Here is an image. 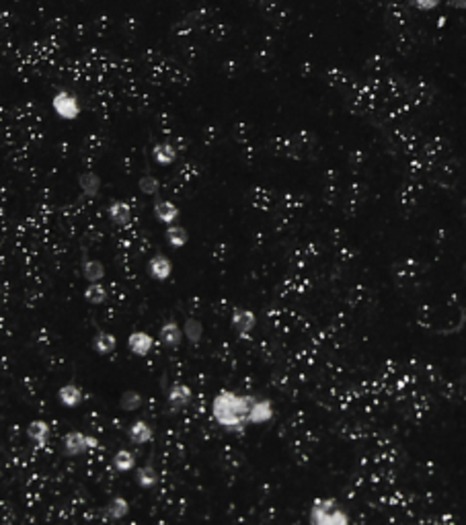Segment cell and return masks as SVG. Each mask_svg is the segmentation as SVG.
Instances as JSON below:
<instances>
[{
    "mask_svg": "<svg viewBox=\"0 0 466 525\" xmlns=\"http://www.w3.org/2000/svg\"><path fill=\"white\" fill-rule=\"evenodd\" d=\"M148 273L150 277L156 279V281H167L173 273V265H171V259L165 257V255H154L148 261Z\"/></svg>",
    "mask_w": 466,
    "mask_h": 525,
    "instance_id": "9c48e42d",
    "label": "cell"
},
{
    "mask_svg": "<svg viewBox=\"0 0 466 525\" xmlns=\"http://www.w3.org/2000/svg\"><path fill=\"white\" fill-rule=\"evenodd\" d=\"M136 482H138V486H142V489H154L156 482H158V472H156L152 466H144V468L138 470Z\"/></svg>",
    "mask_w": 466,
    "mask_h": 525,
    "instance_id": "cb8c5ba5",
    "label": "cell"
},
{
    "mask_svg": "<svg viewBox=\"0 0 466 525\" xmlns=\"http://www.w3.org/2000/svg\"><path fill=\"white\" fill-rule=\"evenodd\" d=\"M183 328L179 327L177 322H173V320H168V322H165L161 327V341L167 345L168 349H177L181 345V341H183Z\"/></svg>",
    "mask_w": 466,
    "mask_h": 525,
    "instance_id": "30bf717a",
    "label": "cell"
},
{
    "mask_svg": "<svg viewBox=\"0 0 466 525\" xmlns=\"http://www.w3.org/2000/svg\"><path fill=\"white\" fill-rule=\"evenodd\" d=\"M271 419H273V404H271V400L269 398H257L249 414L250 425H265Z\"/></svg>",
    "mask_w": 466,
    "mask_h": 525,
    "instance_id": "52a82bcc",
    "label": "cell"
},
{
    "mask_svg": "<svg viewBox=\"0 0 466 525\" xmlns=\"http://www.w3.org/2000/svg\"><path fill=\"white\" fill-rule=\"evenodd\" d=\"M51 107H54V111H56V115H58L60 119H66V121H72V119H76V117L81 115L78 98L74 97V95H70V93H66V91H60V93L54 97Z\"/></svg>",
    "mask_w": 466,
    "mask_h": 525,
    "instance_id": "277c9868",
    "label": "cell"
},
{
    "mask_svg": "<svg viewBox=\"0 0 466 525\" xmlns=\"http://www.w3.org/2000/svg\"><path fill=\"white\" fill-rule=\"evenodd\" d=\"M415 4L423 11H430V9H435L440 4V0H415Z\"/></svg>",
    "mask_w": 466,
    "mask_h": 525,
    "instance_id": "83f0119b",
    "label": "cell"
},
{
    "mask_svg": "<svg viewBox=\"0 0 466 525\" xmlns=\"http://www.w3.org/2000/svg\"><path fill=\"white\" fill-rule=\"evenodd\" d=\"M185 339L191 345H200L201 337H203V325L198 318H187L183 325Z\"/></svg>",
    "mask_w": 466,
    "mask_h": 525,
    "instance_id": "7402d4cb",
    "label": "cell"
},
{
    "mask_svg": "<svg viewBox=\"0 0 466 525\" xmlns=\"http://www.w3.org/2000/svg\"><path fill=\"white\" fill-rule=\"evenodd\" d=\"M257 396L250 394H238L233 390H222L212 400V417L218 425L224 427L226 431H243L250 425L249 414Z\"/></svg>",
    "mask_w": 466,
    "mask_h": 525,
    "instance_id": "6da1fadb",
    "label": "cell"
},
{
    "mask_svg": "<svg viewBox=\"0 0 466 525\" xmlns=\"http://www.w3.org/2000/svg\"><path fill=\"white\" fill-rule=\"evenodd\" d=\"M152 158L161 164V166H168V164L175 163V158H177V148L173 146V144H168V142L156 144V146L152 148Z\"/></svg>",
    "mask_w": 466,
    "mask_h": 525,
    "instance_id": "d6986e66",
    "label": "cell"
},
{
    "mask_svg": "<svg viewBox=\"0 0 466 525\" xmlns=\"http://www.w3.org/2000/svg\"><path fill=\"white\" fill-rule=\"evenodd\" d=\"M111 464H113V470H116V472L126 474V472L133 470V466H136V458H133L132 452H128V449H119L116 456H113V459H111Z\"/></svg>",
    "mask_w": 466,
    "mask_h": 525,
    "instance_id": "44dd1931",
    "label": "cell"
},
{
    "mask_svg": "<svg viewBox=\"0 0 466 525\" xmlns=\"http://www.w3.org/2000/svg\"><path fill=\"white\" fill-rule=\"evenodd\" d=\"M97 445V439L91 435H84L83 431H70L62 439V452L68 458H76L83 456L88 449H93Z\"/></svg>",
    "mask_w": 466,
    "mask_h": 525,
    "instance_id": "3957f363",
    "label": "cell"
},
{
    "mask_svg": "<svg viewBox=\"0 0 466 525\" xmlns=\"http://www.w3.org/2000/svg\"><path fill=\"white\" fill-rule=\"evenodd\" d=\"M138 187H140V191L142 193H146V195H156L158 191H161V183L156 177H152V175H144L140 183H138Z\"/></svg>",
    "mask_w": 466,
    "mask_h": 525,
    "instance_id": "4316f807",
    "label": "cell"
},
{
    "mask_svg": "<svg viewBox=\"0 0 466 525\" xmlns=\"http://www.w3.org/2000/svg\"><path fill=\"white\" fill-rule=\"evenodd\" d=\"M142 407V394L136 392V390H126L119 398V409L126 410V412H133Z\"/></svg>",
    "mask_w": 466,
    "mask_h": 525,
    "instance_id": "d4e9b609",
    "label": "cell"
},
{
    "mask_svg": "<svg viewBox=\"0 0 466 525\" xmlns=\"http://www.w3.org/2000/svg\"><path fill=\"white\" fill-rule=\"evenodd\" d=\"M191 398H193V392H191V388L187 386V384H173L171 388H168V394H167V400H168V409L173 410V412H179V410H183L189 407V402H191Z\"/></svg>",
    "mask_w": 466,
    "mask_h": 525,
    "instance_id": "5b68a950",
    "label": "cell"
},
{
    "mask_svg": "<svg viewBox=\"0 0 466 525\" xmlns=\"http://www.w3.org/2000/svg\"><path fill=\"white\" fill-rule=\"evenodd\" d=\"M50 435H51V427L46 423V421H31L29 427H27V437L35 443V445H39V447H44L46 443L50 442Z\"/></svg>",
    "mask_w": 466,
    "mask_h": 525,
    "instance_id": "7c38bea8",
    "label": "cell"
},
{
    "mask_svg": "<svg viewBox=\"0 0 466 525\" xmlns=\"http://www.w3.org/2000/svg\"><path fill=\"white\" fill-rule=\"evenodd\" d=\"M116 347H117L116 335H111V332H107V330H99V332L95 335V339H93V349H95L99 355H109V353H113Z\"/></svg>",
    "mask_w": 466,
    "mask_h": 525,
    "instance_id": "2e32d148",
    "label": "cell"
},
{
    "mask_svg": "<svg viewBox=\"0 0 466 525\" xmlns=\"http://www.w3.org/2000/svg\"><path fill=\"white\" fill-rule=\"evenodd\" d=\"M58 400L68 407V409H74L83 402V390L76 386V384H64L60 390H58Z\"/></svg>",
    "mask_w": 466,
    "mask_h": 525,
    "instance_id": "5bb4252c",
    "label": "cell"
},
{
    "mask_svg": "<svg viewBox=\"0 0 466 525\" xmlns=\"http://www.w3.org/2000/svg\"><path fill=\"white\" fill-rule=\"evenodd\" d=\"M128 511H130V503L123 499V496H113L109 503H107V507L103 511V517L105 519H121V517H126L128 515Z\"/></svg>",
    "mask_w": 466,
    "mask_h": 525,
    "instance_id": "e0dca14e",
    "label": "cell"
},
{
    "mask_svg": "<svg viewBox=\"0 0 466 525\" xmlns=\"http://www.w3.org/2000/svg\"><path fill=\"white\" fill-rule=\"evenodd\" d=\"M152 345H154V339L150 337L146 330H133L132 335L128 337V347H130L133 355H138V357L148 355Z\"/></svg>",
    "mask_w": 466,
    "mask_h": 525,
    "instance_id": "ba28073f",
    "label": "cell"
},
{
    "mask_svg": "<svg viewBox=\"0 0 466 525\" xmlns=\"http://www.w3.org/2000/svg\"><path fill=\"white\" fill-rule=\"evenodd\" d=\"M308 521L313 525H348L350 515L335 499H317L310 507Z\"/></svg>",
    "mask_w": 466,
    "mask_h": 525,
    "instance_id": "7a4b0ae2",
    "label": "cell"
},
{
    "mask_svg": "<svg viewBox=\"0 0 466 525\" xmlns=\"http://www.w3.org/2000/svg\"><path fill=\"white\" fill-rule=\"evenodd\" d=\"M78 187L86 197H97L101 191V177L97 173L88 170V173H83L78 177Z\"/></svg>",
    "mask_w": 466,
    "mask_h": 525,
    "instance_id": "ac0fdd59",
    "label": "cell"
},
{
    "mask_svg": "<svg viewBox=\"0 0 466 525\" xmlns=\"http://www.w3.org/2000/svg\"><path fill=\"white\" fill-rule=\"evenodd\" d=\"M231 325L238 335L245 337V335H250L253 328L257 327V316L249 308H234L233 316H231Z\"/></svg>",
    "mask_w": 466,
    "mask_h": 525,
    "instance_id": "8992f818",
    "label": "cell"
},
{
    "mask_svg": "<svg viewBox=\"0 0 466 525\" xmlns=\"http://www.w3.org/2000/svg\"><path fill=\"white\" fill-rule=\"evenodd\" d=\"M154 215H156V220L158 222H163V224H175L177 222V218H179V208L175 205V203H171V201H156L154 203Z\"/></svg>",
    "mask_w": 466,
    "mask_h": 525,
    "instance_id": "4fadbf2b",
    "label": "cell"
},
{
    "mask_svg": "<svg viewBox=\"0 0 466 525\" xmlns=\"http://www.w3.org/2000/svg\"><path fill=\"white\" fill-rule=\"evenodd\" d=\"M107 213H109V220H111L113 224H117V226H126V224L130 222V218H132V208H130L126 201L117 199V201H113V203L109 205Z\"/></svg>",
    "mask_w": 466,
    "mask_h": 525,
    "instance_id": "9a60e30c",
    "label": "cell"
},
{
    "mask_svg": "<svg viewBox=\"0 0 466 525\" xmlns=\"http://www.w3.org/2000/svg\"><path fill=\"white\" fill-rule=\"evenodd\" d=\"M128 437L133 445H144V443L152 442L154 437V431L146 421H133L130 429H128Z\"/></svg>",
    "mask_w": 466,
    "mask_h": 525,
    "instance_id": "8fae6325",
    "label": "cell"
},
{
    "mask_svg": "<svg viewBox=\"0 0 466 525\" xmlns=\"http://www.w3.org/2000/svg\"><path fill=\"white\" fill-rule=\"evenodd\" d=\"M107 290H105V285H101V281H95V283H88V287L84 290V297H86V302H91V304H95V306H99V304H105L107 302Z\"/></svg>",
    "mask_w": 466,
    "mask_h": 525,
    "instance_id": "603a6c76",
    "label": "cell"
},
{
    "mask_svg": "<svg viewBox=\"0 0 466 525\" xmlns=\"http://www.w3.org/2000/svg\"><path fill=\"white\" fill-rule=\"evenodd\" d=\"M187 240H189V236H187V230L183 226H168L167 243L173 248H183L187 245Z\"/></svg>",
    "mask_w": 466,
    "mask_h": 525,
    "instance_id": "484cf974",
    "label": "cell"
},
{
    "mask_svg": "<svg viewBox=\"0 0 466 525\" xmlns=\"http://www.w3.org/2000/svg\"><path fill=\"white\" fill-rule=\"evenodd\" d=\"M83 277L86 279L88 283L101 281V279L105 277V267H103V262L97 261V259H84Z\"/></svg>",
    "mask_w": 466,
    "mask_h": 525,
    "instance_id": "ffe728a7",
    "label": "cell"
}]
</instances>
